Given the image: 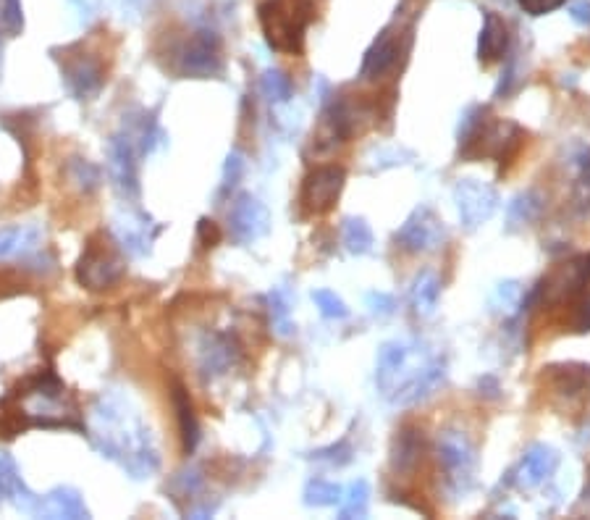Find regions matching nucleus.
I'll list each match as a JSON object with an SVG mask.
<instances>
[{"mask_svg":"<svg viewBox=\"0 0 590 520\" xmlns=\"http://www.w3.org/2000/svg\"><path fill=\"white\" fill-rule=\"evenodd\" d=\"M444 355L423 339L383 342L375 358V387L396 408H412L444 387Z\"/></svg>","mask_w":590,"mask_h":520,"instance_id":"obj_1","label":"nucleus"},{"mask_svg":"<svg viewBox=\"0 0 590 520\" xmlns=\"http://www.w3.org/2000/svg\"><path fill=\"white\" fill-rule=\"evenodd\" d=\"M92 442L103 457L116 460L134 478H150L160 468V455L153 447L147 426L116 400L103 397L95 405Z\"/></svg>","mask_w":590,"mask_h":520,"instance_id":"obj_2","label":"nucleus"},{"mask_svg":"<svg viewBox=\"0 0 590 520\" xmlns=\"http://www.w3.org/2000/svg\"><path fill=\"white\" fill-rule=\"evenodd\" d=\"M525 132L514 121L488 119L486 108H470L459 124V153L465 158H493L509 163L520 150Z\"/></svg>","mask_w":590,"mask_h":520,"instance_id":"obj_3","label":"nucleus"},{"mask_svg":"<svg viewBox=\"0 0 590 520\" xmlns=\"http://www.w3.org/2000/svg\"><path fill=\"white\" fill-rule=\"evenodd\" d=\"M313 16V0H263L257 6V22L263 29L265 43L289 56H302L305 32Z\"/></svg>","mask_w":590,"mask_h":520,"instance_id":"obj_4","label":"nucleus"},{"mask_svg":"<svg viewBox=\"0 0 590 520\" xmlns=\"http://www.w3.org/2000/svg\"><path fill=\"white\" fill-rule=\"evenodd\" d=\"M126 274L124 255L105 232L92 234L77 263V282L90 292H103L118 284Z\"/></svg>","mask_w":590,"mask_h":520,"instance_id":"obj_5","label":"nucleus"},{"mask_svg":"<svg viewBox=\"0 0 590 520\" xmlns=\"http://www.w3.org/2000/svg\"><path fill=\"white\" fill-rule=\"evenodd\" d=\"M171 69L184 79H210L223 74L221 37L210 29H197L171 50Z\"/></svg>","mask_w":590,"mask_h":520,"instance_id":"obj_6","label":"nucleus"},{"mask_svg":"<svg viewBox=\"0 0 590 520\" xmlns=\"http://www.w3.org/2000/svg\"><path fill=\"white\" fill-rule=\"evenodd\" d=\"M56 53V61L61 64L63 82H66V90L79 100V103H87V100H95L100 95V90L105 87V66L92 50L84 48L82 43L69 45L63 50H53Z\"/></svg>","mask_w":590,"mask_h":520,"instance_id":"obj_7","label":"nucleus"},{"mask_svg":"<svg viewBox=\"0 0 590 520\" xmlns=\"http://www.w3.org/2000/svg\"><path fill=\"white\" fill-rule=\"evenodd\" d=\"M590 287V253L577 255V258L567 260L559 268H554L541 284L535 289L530 300L546 308V305H572L575 300L585 295V289Z\"/></svg>","mask_w":590,"mask_h":520,"instance_id":"obj_8","label":"nucleus"},{"mask_svg":"<svg viewBox=\"0 0 590 520\" xmlns=\"http://www.w3.org/2000/svg\"><path fill=\"white\" fill-rule=\"evenodd\" d=\"M438 465L444 471L446 486L454 494H467L475 484V471H478V455L475 447L462 431H444L438 436L436 444Z\"/></svg>","mask_w":590,"mask_h":520,"instance_id":"obj_9","label":"nucleus"},{"mask_svg":"<svg viewBox=\"0 0 590 520\" xmlns=\"http://www.w3.org/2000/svg\"><path fill=\"white\" fill-rule=\"evenodd\" d=\"M396 245L410 255L436 253L438 247L446 242L444 218L433 211L431 205H417L415 211L407 216L399 232H396Z\"/></svg>","mask_w":590,"mask_h":520,"instance_id":"obj_10","label":"nucleus"},{"mask_svg":"<svg viewBox=\"0 0 590 520\" xmlns=\"http://www.w3.org/2000/svg\"><path fill=\"white\" fill-rule=\"evenodd\" d=\"M454 203H457L462 226L472 232V229L491 221V216L499 208V192L480 179H459L454 184Z\"/></svg>","mask_w":590,"mask_h":520,"instance_id":"obj_11","label":"nucleus"},{"mask_svg":"<svg viewBox=\"0 0 590 520\" xmlns=\"http://www.w3.org/2000/svg\"><path fill=\"white\" fill-rule=\"evenodd\" d=\"M139 148L129 132H118L108 140V174L113 187L129 200L139 197Z\"/></svg>","mask_w":590,"mask_h":520,"instance_id":"obj_12","label":"nucleus"},{"mask_svg":"<svg viewBox=\"0 0 590 520\" xmlns=\"http://www.w3.org/2000/svg\"><path fill=\"white\" fill-rule=\"evenodd\" d=\"M344 182H347V171L336 166V163H326V166H315L310 174L305 176L302 182V208L307 213H328L339 200L341 190H344Z\"/></svg>","mask_w":590,"mask_h":520,"instance_id":"obj_13","label":"nucleus"},{"mask_svg":"<svg viewBox=\"0 0 590 520\" xmlns=\"http://www.w3.org/2000/svg\"><path fill=\"white\" fill-rule=\"evenodd\" d=\"M229 232L239 245H252L271 232V211L260 197L242 192L229 208Z\"/></svg>","mask_w":590,"mask_h":520,"instance_id":"obj_14","label":"nucleus"},{"mask_svg":"<svg viewBox=\"0 0 590 520\" xmlns=\"http://www.w3.org/2000/svg\"><path fill=\"white\" fill-rule=\"evenodd\" d=\"M404 53L402 48V35L396 29L386 27L381 35L375 37L373 45L365 50V58H362L360 77L373 82V79L386 77L396 64H399V56Z\"/></svg>","mask_w":590,"mask_h":520,"instance_id":"obj_15","label":"nucleus"},{"mask_svg":"<svg viewBox=\"0 0 590 520\" xmlns=\"http://www.w3.org/2000/svg\"><path fill=\"white\" fill-rule=\"evenodd\" d=\"M556 468H559V452L549 447V444H533L522 455V463L514 471V481H517L520 489H538V486L546 484L554 476Z\"/></svg>","mask_w":590,"mask_h":520,"instance_id":"obj_16","label":"nucleus"},{"mask_svg":"<svg viewBox=\"0 0 590 520\" xmlns=\"http://www.w3.org/2000/svg\"><path fill=\"white\" fill-rule=\"evenodd\" d=\"M239 360V345L229 334H208L200 345V371L202 376H223L236 366Z\"/></svg>","mask_w":590,"mask_h":520,"instance_id":"obj_17","label":"nucleus"},{"mask_svg":"<svg viewBox=\"0 0 590 520\" xmlns=\"http://www.w3.org/2000/svg\"><path fill=\"white\" fill-rule=\"evenodd\" d=\"M0 492H3V497H6L16 510H21V513H40L42 497H37V494L29 489L27 481L21 478L16 463L8 455H0Z\"/></svg>","mask_w":590,"mask_h":520,"instance_id":"obj_18","label":"nucleus"},{"mask_svg":"<svg viewBox=\"0 0 590 520\" xmlns=\"http://www.w3.org/2000/svg\"><path fill=\"white\" fill-rule=\"evenodd\" d=\"M509 50V27L499 14L483 11V29L478 37V58L480 64H493L501 61Z\"/></svg>","mask_w":590,"mask_h":520,"instance_id":"obj_19","label":"nucleus"},{"mask_svg":"<svg viewBox=\"0 0 590 520\" xmlns=\"http://www.w3.org/2000/svg\"><path fill=\"white\" fill-rule=\"evenodd\" d=\"M45 518H71V520H84L90 518V510L84 505V497L71 489V486H58L53 492H48L40 499V513Z\"/></svg>","mask_w":590,"mask_h":520,"instance_id":"obj_20","label":"nucleus"},{"mask_svg":"<svg viewBox=\"0 0 590 520\" xmlns=\"http://www.w3.org/2000/svg\"><path fill=\"white\" fill-rule=\"evenodd\" d=\"M423 431L412 429V426H404L394 439V447H391V468L396 473H415L420 460H423Z\"/></svg>","mask_w":590,"mask_h":520,"instance_id":"obj_21","label":"nucleus"},{"mask_svg":"<svg viewBox=\"0 0 590 520\" xmlns=\"http://www.w3.org/2000/svg\"><path fill=\"white\" fill-rule=\"evenodd\" d=\"M171 400H174L176 421H179V434L181 444H184V452L192 455L197 450V442H200V423H197L195 408H192V400H189V392L181 387L179 381L171 389Z\"/></svg>","mask_w":590,"mask_h":520,"instance_id":"obj_22","label":"nucleus"},{"mask_svg":"<svg viewBox=\"0 0 590 520\" xmlns=\"http://www.w3.org/2000/svg\"><path fill=\"white\" fill-rule=\"evenodd\" d=\"M40 247V232L35 226H6L0 229V260L27 258Z\"/></svg>","mask_w":590,"mask_h":520,"instance_id":"obj_23","label":"nucleus"},{"mask_svg":"<svg viewBox=\"0 0 590 520\" xmlns=\"http://www.w3.org/2000/svg\"><path fill=\"white\" fill-rule=\"evenodd\" d=\"M438 297H441V279L433 274L431 268H425L412 279L410 287V305L420 318H428L436 313Z\"/></svg>","mask_w":590,"mask_h":520,"instance_id":"obj_24","label":"nucleus"},{"mask_svg":"<svg viewBox=\"0 0 590 520\" xmlns=\"http://www.w3.org/2000/svg\"><path fill=\"white\" fill-rule=\"evenodd\" d=\"M543 211V197L538 190H525L517 197H512V203L507 205V229H522V226H530L535 218L541 216Z\"/></svg>","mask_w":590,"mask_h":520,"instance_id":"obj_25","label":"nucleus"},{"mask_svg":"<svg viewBox=\"0 0 590 520\" xmlns=\"http://www.w3.org/2000/svg\"><path fill=\"white\" fill-rule=\"evenodd\" d=\"M341 242L347 247V253L352 255H368L373 250V229L365 218L349 216L341 224Z\"/></svg>","mask_w":590,"mask_h":520,"instance_id":"obj_26","label":"nucleus"},{"mask_svg":"<svg viewBox=\"0 0 590 520\" xmlns=\"http://www.w3.org/2000/svg\"><path fill=\"white\" fill-rule=\"evenodd\" d=\"M66 179H69L77 190L95 192L100 184H103V171H100V166L87 161V158L74 155V158H69V163H66Z\"/></svg>","mask_w":590,"mask_h":520,"instance_id":"obj_27","label":"nucleus"},{"mask_svg":"<svg viewBox=\"0 0 590 520\" xmlns=\"http://www.w3.org/2000/svg\"><path fill=\"white\" fill-rule=\"evenodd\" d=\"M370 505V486L368 481H354L349 489H344L339 502V518H365Z\"/></svg>","mask_w":590,"mask_h":520,"instance_id":"obj_28","label":"nucleus"},{"mask_svg":"<svg viewBox=\"0 0 590 520\" xmlns=\"http://www.w3.org/2000/svg\"><path fill=\"white\" fill-rule=\"evenodd\" d=\"M268 313H271L273 331L278 337H292L297 326L292 321V305H289V297H286L284 289H276L268 295Z\"/></svg>","mask_w":590,"mask_h":520,"instance_id":"obj_29","label":"nucleus"},{"mask_svg":"<svg viewBox=\"0 0 590 520\" xmlns=\"http://www.w3.org/2000/svg\"><path fill=\"white\" fill-rule=\"evenodd\" d=\"M341 494H344V489H341L339 484H334V481H326V478H310L305 486V492H302V497H305L307 507H331V505H339Z\"/></svg>","mask_w":590,"mask_h":520,"instance_id":"obj_30","label":"nucleus"},{"mask_svg":"<svg viewBox=\"0 0 590 520\" xmlns=\"http://www.w3.org/2000/svg\"><path fill=\"white\" fill-rule=\"evenodd\" d=\"M260 90L268 100L273 103H286V100H292L294 95V82L292 77L281 69H265L263 77H260Z\"/></svg>","mask_w":590,"mask_h":520,"instance_id":"obj_31","label":"nucleus"},{"mask_svg":"<svg viewBox=\"0 0 590 520\" xmlns=\"http://www.w3.org/2000/svg\"><path fill=\"white\" fill-rule=\"evenodd\" d=\"M522 305H525V292H522V287L517 282L499 284V289H496L491 297V308L496 310V313H504V316L517 313Z\"/></svg>","mask_w":590,"mask_h":520,"instance_id":"obj_32","label":"nucleus"},{"mask_svg":"<svg viewBox=\"0 0 590 520\" xmlns=\"http://www.w3.org/2000/svg\"><path fill=\"white\" fill-rule=\"evenodd\" d=\"M575 205L583 213H590V148L575 158Z\"/></svg>","mask_w":590,"mask_h":520,"instance_id":"obj_33","label":"nucleus"},{"mask_svg":"<svg viewBox=\"0 0 590 520\" xmlns=\"http://www.w3.org/2000/svg\"><path fill=\"white\" fill-rule=\"evenodd\" d=\"M313 300H315V305H318L320 316H323V318H331V321H341V318L349 316L347 303H344V300H341V297L336 295L334 289H315Z\"/></svg>","mask_w":590,"mask_h":520,"instance_id":"obj_34","label":"nucleus"},{"mask_svg":"<svg viewBox=\"0 0 590 520\" xmlns=\"http://www.w3.org/2000/svg\"><path fill=\"white\" fill-rule=\"evenodd\" d=\"M0 27L6 29L11 37H19L24 32V6H21V0H0Z\"/></svg>","mask_w":590,"mask_h":520,"instance_id":"obj_35","label":"nucleus"},{"mask_svg":"<svg viewBox=\"0 0 590 520\" xmlns=\"http://www.w3.org/2000/svg\"><path fill=\"white\" fill-rule=\"evenodd\" d=\"M244 174V158L239 150H231L226 163H223V176H221V190H218V197H229L231 190H234L239 179Z\"/></svg>","mask_w":590,"mask_h":520,"instance_id":"obj_36","label":"nucleus"},{"mask_svg":"<svg viewBox=\"0 0 590 520\" xmlns=\"http://www.w3.org/2000/svg\"><path fill=\"white\" fill-rule=\"evenodd\" d=\"M202 484H205V478L197 468H187V471L176 473L174 481H171V492L176 497H195V494L202 492Z\"/></svg>","mask_w":590,"mask_h":520,"instance_id":"obj_37","label":"nucleus"},{"mask_svg":"<svg viewBox=\"0 0 590 520\" xmlns=\"http://www.w3.org/2000/svg\"><path fill=\"white\" fill-rule=\"evenodd\" d=\"M310 457L328 465H347L352 460V444L347 439H341L339 444H331L326 450H315Z\"/></svg>","mask_w":590,"mask_h":520,"instance_id":"obj_38","label":"nucleus"},{"mask_svg":"<svg viewBox=\"0 0 590 520\" xmlns=\"http://www.w3.org/2000/svg\"><path fill=\"white\" fill-rule=\"evenodd\" d=\"M365 303H368L370 313L378 318H386L394 313L396 308V300L391 295H386V292H370L368 297H365Z\"/></svg>","mask_w":590,"mask_h":520,"instance_id":"obj_39","label":"nucleus"},{"mask_svg":"<svg viewBox=\"0 0 590 520\" xmlns=\"http://www.w3.org/2000/svg\"><path fill=\"white\" fill-rule=\"evenodd\" d=\"M517 3H520V8L525 14L546 16L551 14V11H556V8H562L567 0H517Z\"/></svg>","mask_w":590,"mask_h":520,"instance_id":"obj_40","label":"nucleus"},{"mask_svg":"<svg viewBox=\"0 0 590 520\" xmlns=\"http://www.w3.org/2000/svg\"><path fill=\"white\" fill-rule=\"evenodd\" d=\"M197 237L205 247H216L221 242V229H218L216 221H210V218H200V224H197Z\"/></svg>","mask_w":590,"mask_h":520,"instance_id":"obj_41","label":"nucleus"},{"mask_svg":"<svg viewBox=\"0 0 590 520\" xmlns=\"http://www.w3.org/2000/svg\"><path fill=\"white\" fill-rule=\"evenodd\" d=\"M570 16L580 27H590V0H575L570 6Z\"/></svg>","mask_w":590,"mask_h":520,"instance_id":"obj_42","label":"nucleus"},{"mask_svg":"<svg viewBox=\"0 0 590 520\" xmlns=\"http://www.w3.org/2000/svg\"><path fill=\"white\" fill-rule=\"evenodd\" d=\"M580 505H583L585 510H588V513H590V486H588V489H585V494H583V502H580Z\"/></svg>","mask_w":590,"mask_h":520,"instance_id":"obj_43","label":"nucleus"},{"mask_svg":"<svg viewBox=\"0 0 590 520\" xmlns=\"http://www.w3.org/2000/svg\"><path fill=\"white\" fill-rule=\"evenodd\" d=\"M0 502H3V492H0Z\"/></svg>","mask_w":590,"mask_h":520,"instance_id":"obj_44","label":"nucleus"}]
</instances>
